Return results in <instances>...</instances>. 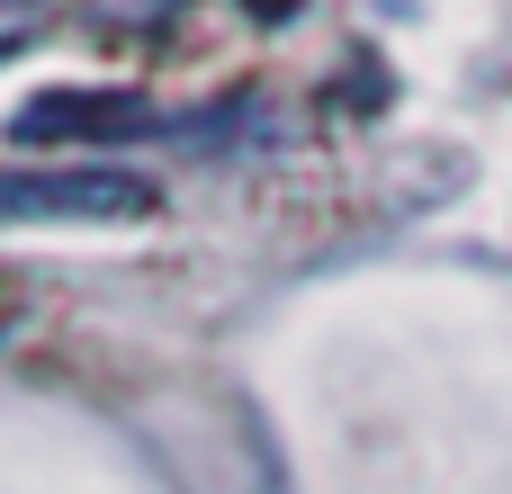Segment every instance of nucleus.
Returning <instances> with one entry per match:
<instances>
[{"mask_svg": "<svg viewBox=\"0 0 512 494\" xmlns=\"http://www.w3.org/2000/svg\"><path fill=\"white\" fill-rule=\"evenodd\" d=\"M144 207L153 189L135 171H9L0 180V225H126Z\"/></svg>", "mask_w": 512, "mask_h": 494, "instance_id": "nucleus-1", "label": "nucleus"}]
</instances>
